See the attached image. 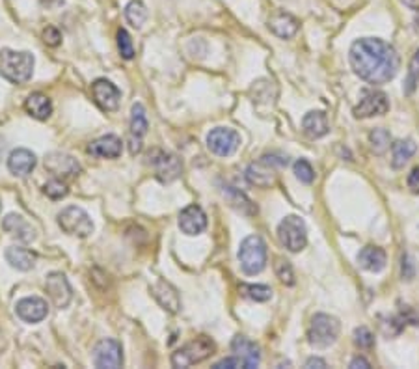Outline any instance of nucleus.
I'll use <instances>...</instances> for the list:
<instances>
[{"label": "nucleus", "mask_w": 419, "mask_h": 369, "mask_svg": "<svg viewBox=\"0 0 419 369\" xmlns=\"http://www.w3.org/2000/svg\"><path fill=\"white\" fill-rule=\"evenodd\" d=\"M415 151H418V145H415V142L412 138L395 142V144L391 145V166H393L395 170L404 168V165L414 157Z\"/></svg>", "instance_id": "c85d7f7f"}, {"label": "nucleus", "mask_w": 419, "mask_h": 369, "mask_svg": "<svg viewBox=\"0 0 419 369\" xmlns=\"http://www.w3.org/2000/svg\"><path fill=\"white\" fill-rule=\"evenodd\" d=\"M150 123H147V116L142 103H135L130 109V136L142 140V136L147 133Z\"/></svg>", "instance_id": "c756f323"}, {"label": "nucleus", "mask_w": 419, "mask_h": 369, "mask_svg": "<svg viewBox=\"0 0 419 369\" xmlns=\"http://www.w3.org/2000/svg\"><path fill=\"white\" fill-rule=\"evenodd\" d=\"M239 261L240 269L248 276L259 275L267 267V245L259 235H250L240 243Z\"/></svg>", "instance_id": "20e7f679"}, {"label": "nucleus", "mask_w": 419, "mask_h": 369, "mask_svg": "<svg viewBox=\"0 0 419 369\" xmlns=\"http://www.w3.org/2000/svg\"><path fill=\"white\" fill-rule=\"evenodd\" d=\"M147 17H150V13H147V8L142 0H130L125 8V19L129 21V25H133L135 28H142Z\"/></svg>", "instance_id": "7c9ffc66"}, {"label": "nucleus", "mask_w": 419, "mask_h": 369, "mask_svg": "<svg viewBox=\"0 0 419 369\" xmlns=\"http://www.w3.org/2000/svg\"><path fill=\"white\" fill-rule=\"evenodd\" d=\"M350 368H352V369H358V368L369 369L371 364H369V362H367V360L364 358V356H356V358L352 360V362H350Z\"/></svg>", "instance_id": "c03bdc74"}, {"label": "nucleus", "mask_w": 419, "mask_h": 369, "mask_svg": "<svg viewBox=\"0 0 419 369\" xmlns=\"http://www.w3.org/2000/svg\"><path fill=\"white\" fill-rule=\"evenodd\" d=\"M35 165H38L35 155L30 150H25V148L13 150L8 157V170L17 177H25V175L32 174Z\"/></svg>", "instance_id": "aec40b11"}, {"label": "nucleus", "mask_w": 419, "mask_h": 369, "mask_svg": "<svg viewBox=\"0 0 419 369\" xmlns=\"http://www.w3.org/2000/svg\"><path fill=\"white\" fill-rule=\"evenodd\" d=\"M389 110L388 95L384 92L376 90H364L359 103L354 106L352 114L358 120H365V118H373V116H382Z\"/></svg>", "instance_id": "9b49d317"}, {"label": "nucleus", "mask_w": 419, "mask_h": 369, "mask_svg": "<svg viewBox=\"0 0 419 369\" xmlns=\"http://www.w3.org/2000/svg\"><path fill=\"white\" fill-rule=\"evenodd\" d=\"M240 293L245 294L246 299L255 300V302H267L272 297V290L269 285L261 284H242L240 285Z\"/></svg>", "instance_id": "2f4dec72"}, {"label": "nucleus", "mask_w": 419, "mask_h": 369, "mask_svg": "<svg viewBox=\"0 0 419 369\" xmlns=\"http://www.w3.org/2000/svg\"><path fill=\"white\" fill-rule=\"evenodd\" d=\"M371 150L376 155H384L389 150V133L386 129H373L369 135Z\"/></svg>", "instance_id": "473e14b6"}, {"label": "nucleus", "mask_w": 419, "mask_h": 369, "mask_svg": "<svg viewBox=\"0 0 419 369\" xmlns=\"http://www.w3.org/2000/svg\"><path fill=\"white\" fill-rule=\"evenodd\" d=\"M58 226L67 235L80 237V239L90 237L94 233V222H91L90 215L77 205H69L58 213Z\"/></svg>", "instance_id": "6e6552de"}, {"label": "nucleus", "mask_w": 419, "mask_h": 369, "mask_svg": "<svg viewBox=\"0 0 419 369\" xmlns=\"http://www.w3.org/2000/svg\"><path fill=\"white\" fill-rule=\"evenodd\" d=\"M25 110L35 120H47L52 114V103L45 94H32L26 97Z\"/></svg>", "instance_id": "bb28decb"}, {"label": "nucleus", "mask_w": 419, "mask_h": 369, "mask_svg": "<svg viewBox=\"0 0 419 369\" xmlns=\"http://www.w3.org/2000/svg\"><path fill=\"white\" fill-rule=\"evenodd\" d=\"M215 341L207 336H200V338L192 339L185 347H181L179 351H175L172 354V365L174 368H190V365L200 364L203 360L215 354Z\"/></svg>", "instance_id": "39448f33"}, {"label": "nucleus", "mask_w": 419, "mask_h": 369, "mask_svg": "<svg viewBox=\"0 0 419 369\" xmlns=\"http://www.w3.org/2000/svg\"><path fill=\"white\" fill-rule=\"evenodd\" d=\"M240 136L230 127H216L207 135V148L218 157H231L239 150Z\"/></svg>", "instance_id": "9d476101"}, {"label": "nucleus", "mask_w": 419, "mask_h": 369, "mask_svg": "<svg viewBox=\"0 0 419 369\" xmlns=\"http://www.w3.org/2000/svg\"><path fill=\"white\" fill-rule=\"evenodd\" d=\"M16 312L21 319L25 323H40L49 315V304L47 300L40 299V297H26V299H21L16 306Z\"/></svg>", "instance_id": "f3484780"}, {"label": "nucleus", "mask_w": 419, "mask_h": 369, "mask_svg": "<svg viewBox=\"0 0 419 369\" xmlns=\"http://www.w3.org/2000/svg\"><path fill=\"white\" fill-rule=\"evenodd\" d=\"M274 270L276 276H278L285 285L295 284V270H293V267H291V263L287 260H276Z\"/></svg>", "instance_id": "f704fd0d"}, {"label": "nucleus", "mask_w": 419, "mask_h": 369, "mask_svg": "<svg viewBox=\"0 0 419 369\" xmlns=\"http://www.w3.org/2000/svg\"><path fill=\"white\" fill-rule=\"evenodd\" d=\"M2 228H4L11 237H17V239L23 241V243H32V241L35 239L34 228L26 222V219H23L21 215H16V213L6 216L4 222H2Z\"/></svg>", "instance_id": "b1692460"}, {"label": "nucleus", "mask_w": 419, "mask_h": 369, "mask_svg": "<svg viewBox=\"0 0 419 369\" xmlns=\"http://www.w3.org/2000/svg\"><path fill=\"white\" fill-rule=\"evenodd\" d=\"M151 294H153V299L159 302L160 308L166 309L168 314H177L181 309L179 291L175 290L170 282H166V280H157L155 284L151 285Z\"/></svg>", "instance_id": "dca6fc26"}, {"label": "nucleus", "mask_w": 419, "mask_h": 369, "mask_svg": "<svg viewBox=\"0 0 419 369\" xmlns=\"http://www.w3.org/2000/svg\"><path fill=\"white\" fill-rule=\"evenodd\" d=\"M349 60L356 75L369 84H386L399 73L401 58L393 45L379 38H362L349 50Z\"/></svg>", "instance_id": "f257e3e1"}, {"label": "nucleus", "mask_w": 419, "mask_h": 369, "mask_svg": "<svg viewBox=\"0 0 419 369\" xmlns=\"http://www.w3.org/2000/svg\"><path fill=\"white\" fill-rule=\"evenodd\" d=\"M179 228L189 237L203 233L205 228H207V215H205V211L196 204L185 207L179 215Z\"/></svg>", "instance_id": "a211bd4d"}, {"label": "nucleus", "mask_w": 419, "mask_h": 369, "mask_svg": "<svg viewBox=\"0 0 419 369\" xmlns=\"http://www.w3.org/2000/svg\"><path fill=\"white\" fill-rule=\"evenodd\" d=\"M91 97H94V101L101 110L112 112V110H118V106H120L121 92L110 80L97 79L91 84Z\"/></svg>", "instance_id": "2eb2a0df"}, {"label": "nucleus", "mask_w": 419, "mask_h": 369, "mask_svg": "<svg viewBox=\"0 0 419 369\" xmlns=\"http://www.w3.org/2000/svg\"><path fill=\"white\" fill-rule=\"evenodd\" d=\"M278 239L289 252L304 250L308 245V228L304 220L296 215L285 216L278 226Z\"/></svg>", "instance_id": "0eeeda50"}, {"label": "nucleus", "mask_w": 419, "mask_h": 369, "mask_svg": "<svg viewBox=\"0 0 419 369\" xmlns=\"http://www.w3.org/2000/svg\"><path fill=\"white\" fill-rule=\"evenodd\" d=\"M354 343L358 345L359 349H371L374 345V336L369 329L365 326H359L354 330Z\"/></svg>", "instance_id": "4c0bfd02"}, {"label": "nucleus", "mask_w": 419, "mask_h": 369, "mask_svg": "<svg viewBox=\"0 0 419 369\" xmlns=\"http://www.w3.org/2000/svg\"><path fill=\"white\" fill-rule=\"evenodd\" d=\"M222 196L225 198V202L233 207L237 213L245 216H254L257 215V207L254 205V202L250 200L245 192H240L239 189H235L231 184H222Z\"/></svg>", "instance_id": "4be33fe9"}, {"label": "nucleus", "mask_w": 419, "mask_h": 369, "mask_svg": "<svg viewBox=\"0 0 419 369\" xmlns=\"http://www.w3.org/2000/svg\"><path fill=\"white\" fill-rule=\"evenodd\" d=\"M6 261L17 270H30L35 263V254L23 246H10L6 250Z\"/></svg>", "instance_id": "cd10ccee"}, {"label": "nucleus", "mask_w": 419, "mask_h": 369, "mask_svg": "<svg viewBox=\"0 0 419 369\" xmlns=\"http://www.w3.org/2000/svg\"><path fill=\"white\" fill-rule=\"evenodd\" d=\"M406 183H408V189L412 190L414 194H419V166H415V168L410 172Z\"/></svg>", "instance_id": "79ce46f5"}, {"label": "nucleus", "mask_w": 419, "mask_h": 369, "mask_svg": "<svg viewBox=\"0 0 419 369\" xmlns=\"http://www.w3.org/2000/svg\"><path fill=\"white\" fill-rule=\"evenodd\" d=\"M47 172L58 177V180H69V177H77L80 174V165L75 157H71L67 153H60V151H52L43 160Z\"/></svg>", "instance_id": "ddd939ff"}, {"label": "nucleus", "mask_w": 419, "mask_h": 369, "mask_svg": "<svg viewBox=\"0 0 419 369\" xmlns=\"http://www.w3.org/2000/svg\"><path fill=\"white\" fill-rule=\"evenodd\" d=\"M43 41H45L49 47H58L62 43V34L56 26H47L43 31Z\"/></svg>", "instance_id": "ea45409f"}, {"label": "nucleus", "mask_w": 419, "mask_h": 369, "mask_svg": "<svg viewBox=\"0 0 419 369\" xmlns=\"http://www.w3.org/2000/svg\"><path fill=\"white\" fill-rule=\"evenodd\" d=\"M269 28L270 32L281 40H289L298 32V21L296 17H293L291 13H285V11H278L269 19Z\"/></svg>", "instance_id": "5701e85b"}, {"label": "nucleus", "mask_w": 419, "mask_h": 369, "mask_svg": "<svg viewBox=\"0 0 419 369\" xmlns=\"http://www.w3.org/2000/svg\"><path fill=\"white\" fill-rule=\"evenodd\" d=\"M94 362L101 369L121 368L123 365V349H121L120 341L110 338L101 339L99 343L95 345Z\"/></svg>", "instance_id": "f8f14e48"}, {"label": "nucleus", "mask_w": 419, "mask_h": 369, "mask_svg": "<svg viewBox=\"0 0 419 369\" xmlns=\"http://www.w3.org/2000/svg\"><path fill=\"white\" fill-rule=\"evenodd\" d=\"M237 368H245V362H242L237 354L228 356V358L220 360V362H216L215 364V369H237Z\"/></svg>", "instance_id": "a19ab883"}, {"label": "nucleus", "mask_w": 419, "mask_h": 369, "mask_svg": "<svg viewBox=\"0 0 419 369\" xmlns=\"http://www.w3.org/2000/svg\"><path fill=\"white\" fill-rule=\"evenodd\" d=\"M419 80V50L414 55L412 62H410V71H408V80H406V94H412L415 88V82Z\"/></svg>", "instance_id": "58836bf2"}, {"label": "nucleus", "mask_w": 419, "mask_h": 369, "mask_svg": "<svg viewBox=\"0 0 419 369\" xmlns=\"http://www.w3.org/2000/svg\"><path fill=\"white\" fill-rule=\"evenodd\" d=\"M406 8H410V10H415L419 11V0H401Z\"/></svg>", "instance_id": "de8ad7c7"}, {"label": "nucleus", "mask_w": 419, "mask_h": 369, "mask_svg": "<svg viewBox=\"0 0 419 369\" xmlns=\"http://www.w3.org/2000/svg\"><path fill=\"white\" fill-rule=\"evenodd\" d=\"M45 291L49 294L50 302L55 304V308H67L73 299V291L71 285L62 272H50L45 278Z\"/></svg>", "instance_id": "4468645a"}, {"label": "nucleus", "mask_w": 419, "mask_h": 369, "mask_svg": "<svg viewBox=\"0 0 419 369\" xmlns=\"http://www.w3.org/2000/svg\"><path fill=\"white\" fill-rule=\"evenodd\" d=\"M358 263L362 265V269L369 270V272H382L386 269L388 258L386 252L379 246H365L359 250Z\"/></svg>", "instance_id": "393cba45"}, {"label": "nucleus", "mask_w": 419, "mask_h": 369, "mask_svg": "<svg viewBox=\"0 0 419 369\" xmlns=\"http://www.w3.org/2000/svg\"><path fill=\"white\" fill-rule=\"evenodd\" d=\"M147 165L153 168L160 183H172L183 174V165L177 155L164 150H153L147 155Z\"/></svg>", "instance_id": "1a4fd4ad"}, {"label": "nucleus", "mask_w": 419, "mask_h": 369, "mask_svg": "<svg viewBox=\"0 0 419 369\" xmlns=\"http://www.w3.org/2000/svg\"><path fill=\"white\" fill-rule=\"evenodd\" d=\"M414 261L410 260V255H403V278L412 280L414 278Z\"/></svg>", "instance_id": "37998d69"}, {"label": "nucleus", "mask_w": 419, "mask_h": 369, "mask_svg": "<svg viewBox=\"0 0 419 369\" xmlns=\"http://www.w3.org/2000/svg\"><path fill=\"white\" fill-rule=\"evenodd\" d=\"M231 351L245 362L246 369H254L259 365V347H257L254 341H250L248 338H245V336H237V338L231 341Z\"/></svg>", "instance_id": "412c9836"}, {"label": "nucleus", "mask_w": 419, "mask_h": 369, "mask_svg": "<svg viewBox=\"0 0 419 369\" xmlns=\"http://www.w3.org/2000/svg\"><path fill=\"white\" fill-rule=\"evenodd\" d=\"M293 168H295L296 180H300V181H302V183H306V184L313 183L315 172H313V166H311L310 163H308V160H306V159H298L295 163V166H293Z\"/></svg>", "instance_id": "e433bc0d"}, {"label": "nucleus", "mask_w": 419, "mask_h": 369, "mask_svg": "<svg viewBox=\"0 0 419 369\" xmlns=\"http://www.w3.org/2000/svg\"><path fill=\"white\" fill-rule=\"evenodd\" d=\"M121 151H123V144H121L120 136L116 135L101 136L88 145V153L99 157V159H118Z\"/></svg>", "instance_id": "6ab92c4d"}, {"label": "nucleus", "mask_w": 419, "mask_h": 369, "mask_svg": "<svg viewBox=\"0 0 419 369\" xmlns=\"http://www.w3.org/2000/svg\"><path fill=\"white\" fill-rule=\"evenodd\" d=\"M341 323L337 317L328 314H317L308 329V341L315 349H328L340 338Z\"/></svg>", "instance_id": "7ed1b4c3"}, {"label": "nucleus", "mask_w": 419, "mask_h": 369, "mask_svg": "<svg viewBox=\"0 0 419 369\" xmlns=\"http://www.w3.org/2000/svg\"><path fill=\"white\" fill-rule=\"evenodd\" d=\"M306 368H326V362L323 358H310L306 362Z\"/></svg>", "instance_id": "a18cd8bd"}, {"label": "nucleus", "mask_w": 419, "mask_h": 369, "mask_svg": "<svg viewBox=\"0 0 419 369\" xmlns=\"http://www.w3.org/2000/svg\"><path fill=\"white\" fill-rule=\"evenodd\" d=\"M302 129H304V133L310 138H323L325 135H328L330 131L328 118L320 110H311V112H308L304 116V120H302Z\"/></svg>", "instance_id": "a878e982"}, {"label": "nucleus", "mask_w": 419, "mask_h": 369, "mask_svg": "<svg viewBox=\"0 0 419 369\" xmlns=\"http://www.w3.org/2000/svg\"><path fill=\"white\" fill-rule=\"evenodd\" d=\"M287 166V157L263 155L257 163H252L246 170V180L255 187H270L276 181V170Z\"/></svg>", "instance_id": "423d86ee"}, {"label": "nucleus", "mask_w": 419, "mask_h": 369, "mask_svg": "<svg viewBox=\"0 0 419 369\" xmlns=\"http://www.w3.org/2000/svg\"><path fill=\"white\" fill-rule=\"evenodd\" d=\"M43 192L49 196L50 200H62V198H65V196H67L69 189H67V184H65L64 181L58 180V177H55V180L49 181V183L43 187Z\"/></svg>", "instance_id": "72a5a7b5"}, {"label": "nucleus", "mask_w": 419, "mask_h": 369, "mask_svg": "<svg viewBox=\"0 0 419 369\" xmlns=\"http://www.w3.org/2000/svg\"><path fill=\"white\" fill-rule=\"evenodd\" d=\"M118 49H120V55L123 56L125 60H130L135 58V47H133V40H130L129 32L120 28L118 31Z\"/></svg>", "instance_id": "c9c22d12"}, {"label": "nucleus", "mask_w": 419, "mask_h": 369, "mask_svg": "<svg viewBox=\"0 0 419 369\" xmlns=\"http://www.w3.org/2000/svg\"><path fill=\"white\" fill-rule=\"evenodd\" d=\"M34 55L26 50H0V77L13 84H23L32 79L34 73Z\"/></svg>", "instance_id": "f03ea898"}, {"label": "nucleus", "mask_w": 419, "mask_h": 369, "mask_svg": "<svg viewBox=\"0 0 419 369\" xmlns=\"http://www.w3.org/2000/svg\"><path fill=\"white\" fill-rule=\"evenodd\" d=\"M41 4L47 6V8H58V6L64 4V0H41Z\"/></svg>", "instance_id": "49530a36"}]
</instances>
